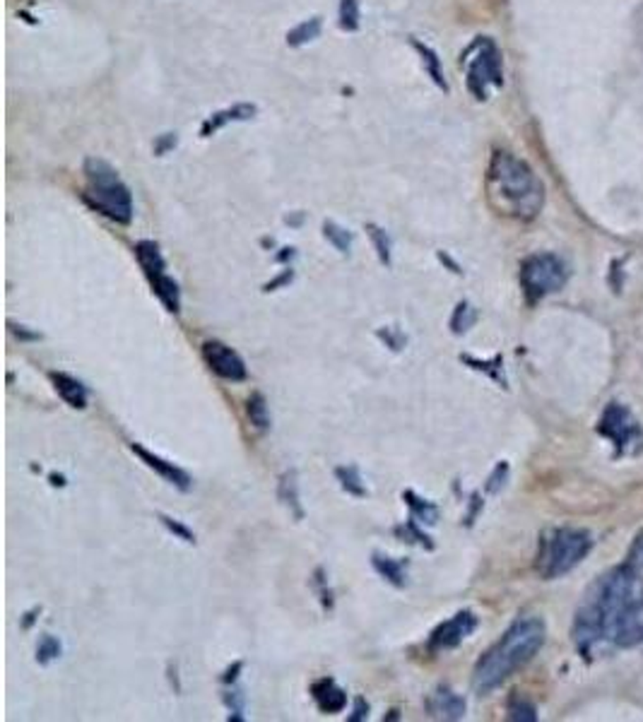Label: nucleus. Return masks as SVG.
Instances as JSON below:
<instances>
[{"mask_svg":"<svg viewBox=\"0 0 643 722\" xmlns=\"http://www.w3.org/2000/svg\"><path fill=\"white\" fill-rule=\"evenodd\" d=\"M157 518H159V523H162L164 528L169 530L171 535L176 537V539H181V542H186V544H196V535H193V530H188L183 523L169 518V515H164V513H157Z\"/></svg>","mask_w":643,"mask_h":722,"instance_id":"473e14b6","label":"nucleus"},{"mask_svg":"<svg viewBox=\"0 0 643 722\" xmlns=\"http://www.w3.org/2000/svg\"><path fill=\"white\" fill-rule=\"evenodd\" d=\"M313 585H316L318 590V597H321V604H323V609L326 612H330L333 609V590L328 588V578H326V571L323 568H316V573H313Z\"/></svg>","mask_w":643,"mask_h":722,"instance_id":"72a5a7b5","label":"nucleus"},{"mask_svg":"<svg viewBox=\"0 0 643 722\" xmlns=\"http://www.w3.org/2000/svg\"><path fill=\"white\" fill-rule=\"evenodd\" d=\"M340 27L347 32L359 29V0H340Z\"/></svg>","mask_w":643,"mask_h":722,"instance_id":"2f4dec72","label":"nucleus"},{"mask_svg":"<svg viewBox=\"0 0 643 722\" xmlns=\"http://www.w3.org/2000/svg\"><path fill=\"white\" fill-rule=\"evenodd\" d=\"M203 359L212 374L220 376L222 381L241 383L248 376L244 359L239 357L234 349L224 345L220 340H208L203 342Z\"/></svg>","mask_w":643,"mask_h":722,"instance_id":"9d476101","label":"nucleus"},{"mask_svg":"<svg viewBox=\"0 0 643 722\" xmlns=\"http://www.w3.org/2000/svg\"><path fill=\"white\" fill-rule=\"evenodd\" d=\"M246 414L248 419L258 431H268L270 429V412H268V402L263 398L261 393H253L251 398L246 400Z\"/></svg>","mask_w":643,"mask_h":722,"instance_id":"412c9836","label":"nucleus"},{"mask_svg":"<svg viewBox=\"0 0 643 722\" xmlns=\"http://www.w3.org/2000/svg\"><path fill=\"white\" fill-rule=\"evenodd\" d=\"M367 234L371 236V241H374L376 256L381 260V265L388 268V265H391V239H388V234H386L381 227H376V224H367Z\"/></svg>","mask_w":643,"mask_h":722,"instance_id":"bb28decb","label":"nucleus"},{"mask_svg":"<svg viewBox=\"0 0 643 722\" xmlns=\"http://www.w3.org/2000/svg\"><path fill=\"white\" fill-rule=\"evenodd\" d=\"M323 236L328 239V244L333 246L335 251L340 253H350L352 248V234L347 231L345 227H340V224H335V222H323Z\"/></svg>","mask_w":643,"mask_h":722,"instance_id":"393cba45","label":"nucleus"},{"mask_svg":"<svg viewBox=\"0 0 643 722\" xmlns=\"http://www.w3.org/2000/svg\"><path fill=\"white\" fill-rule=\"evenodd\" d=\"M598 434L612 441L617 455H636L639 450H643L641 424L636 422L634 414L619 402L607 405V410L600 417V424H598Z\"/></svg>","mask_w":643,"mask_h":722,"instance_id":"0eeeda50","label":"nucleus"},{"mask_svg":"<svg viewBox=\"0 0 643 722\" xmlns=\"http://www.w3.org/2000/svg\"><path fill=\"white\" fill-rule=\"evenodd\" d=\"M292 280H294V272H292V268H289V270H285V272H282L280 277H275L273 282L265 284V287H263V292H277L280 287H287V284L292 282Z\"/></svg>","mask_w":643,"mask_h":722,"instance_id":"e433bc0d","label":"nucleus"},{"mask_svg":"<svg viewBox=\"0 0 643 722\" xmlns=\"http://www.w3.org/2000/svg\"><path fill=\"white\" fill-rule=\"evenodd\" d=\"M545 638L547 629L542 619H516L509 626V631L477 660L473 672L475 691L492 694L499 689L513 672H518L523 665H528L530 660L538 655V650L545 645Z\"/></svg>","mask_w":643,"mask_h":722,"instance_id":"f03ea898","label":"nucleus"},{"mask_svg":"<svg viewBox=\"0 0 643 722\" xmlns=\"http://www.w3.org/2000/svg\"><path fill=\"white\" fill-rule=\"evenodd\" d=\"M256 114V106L251 104H237L232 106V109H224V111H217V114H212L208 121L203 123V138H210L215 130H220L222 126H227L229 121H246V118H251V116Z\"/></svg>","mask_w":643,"mask_h":722,"instance_id":"a211bd4d","label":"nucleus"},{"mask_svg":"<svg viewBox=\"0 0 643 722\" xmlns=\"http://www.w3.org/2000/svg\"><path fill=\"white\" fill-rule=\"evenodd\" d=\"M85 174H87V188L82 193L85 203L111 222L131 224L133 198L128 186L118 179V171L104 159L92 157L85 162Z\"/></svg>","mask_w":643,"mask_h":722,"instance_id":"20e7f679","label":"nucleus"},{"mask_svg":"<svg viewBox=\"0 0 643 722\" xmlns=\"http://www.w3.org/2000/svg\"><path fill=\"white\" fill-rule=\"evenodd\" d=\"M627 566L636 568V571H643V532L636 535L634 544H631V549H629Z\"/></svg>","mask_w":643,"mask_h":722,"instance_id":"c9c22d12","label":"nucleus"},{"mask_svg":"<svg viewBox=\"0 0 643 722\" xmlns=\"http://www.w3.org/2000/svg\"><path fill=\"white\" fill-rule=\"evenodd\" d=\"M477 624H480V621H477V617H475L470 609L458 612V614H453V617L446 619V621H441V624L434 629L432 636H429V641H427V653H429V655H441V653H448V650L458 648L465 638L473 636Z\"/></svg>","mask_w":643,"mask_h":722,"instance_id":"6e6552de","label":"nucleus"},{"mask_svg":"<svg viewBox=\"0 0 643 722\" xmlns=\"http://www.w3.org/2000/svg\"><path fill=\"white\" fill-rule=\"evenodd\" d=\"M10 325V333L15 335L17 340H22V342H37V340H41V335L39 333H29V330H27L25 325H15V323H8Z\"/></svg>","mask_w":643,"mask_h":722,"instance_id":"4c0bfd02","label":"nucleus"},{"mask_svg":"<svg viewBox=\"0 0 643 722\" xmlns=\"http://www.w3.org/2000/svg\"><path fill=\"white\" fill-rule=\"evenodd\" d=\"M241 669H244V662L239 660V662H234V665L229 667L227 672L222 674V682H224V684H237L239 672H241Z\"/></svg>","mask_w":643,"mask_h":722,"instance_id":"ea45409f","label":"nucleus"},{"mask_svg":"<svg viewBox=\"0 0 643 722\" xmlns=\"http://www.w3.org/2000/svg\"><path fill=\"white\" fill-rule=\"evenodd\" d=\"M501 58L492 41H482L480 53L468 70V87L477 99H487V85H501Z\"/></svg>","mask_w":643,"mask_h":722,"instance_id":"1a4fd4ad","label":"nucleus"},{"mask_svg":"<svg viewBox=\"0 0 643 722\" xmlns=\"http://www.w3.org/2000/svg\"><path fill=\"white\" fill-rule=\"evenodd\" d=\"M477 323V311L468 304V301H460L456 309H453V316H451V333L453 335H465L473 325Z\"/></svg>","mask_w":643,"mask_h":722,"instance_id":"4be33fe9","label":"nucleus"},{"mask_svg":"<svg viewBox=\"0 0 643 722\" xmlns=\"http://www.w3.org/2000/svg\"><path fill=\"white\" fill-rule=\"evenodd\" d=\"M277 496L280 501L285 503L287 508L292 511V515L297 520L304 518V508H302V496H299V475L297 470H287L282 477H280V484H277Z\"/></svg>","mask_w":643,"mask_h":722,"instance_id":"f3484780","label":"nucleus"},{"mask_svg":"<svg viewBox=\"0 0 643 722\" xmlns=\"http://www.w3.org/2000/svg\"><path fill=\"white\" fill-rule=\"evenodd\" d=\"M367 718H369V703L364 701V698H357V701H354V710H352V715L347 718V720L362 722V720H367Z\"/></svg>","mask_w":643,"mask_h":722,"instance_id":"58836bf2","label":"nucleus"},{"mask_svg":"<svg viewBox=\"0 0 643 722\" xmlns=\"http://www.w3.org/2000/svg\"><path fill=\"white\" fill-rule=\"evenodd\" d=\"M403 501L410 508V518H415L419 525H436L439 523V506L429 501V499H422L417 491L407 489V491H403Z\"/></svg>","mask_w":643,"mask_h":722,"instance_id":"dca6fc26","label":"nucleus"},{"mask_svg":"<svg viewBox=\"0 0 643 722\" xmlns=\"http://www.w3.org/2000/svg\"><path fill=\"white\" fill-rule=\"evenodd\" d=\"M487 193L501 215L535 220L545 203V188L528 164L511 152H494L487 171Z\"/></svg>","mask_w":643,"mask_h":722,"instance_id":"7ed1b4c3","label":"nucleus"},{"mask_svg":"<svg viewBox=\"0 0 643 722\" xmlns=\"http://www.w3.org/2000/svg\"><path fill=\"white\" fill-rule=\"evenodd\" d=\"M439 260H441V263H444V265H448V268H451V272H456V275H463V270H460V265H458L456 260L448 258L446 253H441V251H439Z\"/></svg>","mask_w":643,"mask_h":722,"instance_id":"79ce46f5","label":"nucleus"},{"mask_svg":"<svg viewBox=\"0 0 643 722\" xmlns=\"http://www.w3.org/2000/svg\"><path fill=\"white\" fill-rule=\"evenodd\" d=\"M131 450L138 455L140 460H142L150 470H155L157 475L162 479H167L169 484H174V487L181 489V491H188V489H191V482H193V479H191V475H188L186 470H181L179 465L164 460V458H159V455L152 453V450H147L142 443H135V441L131 443Z\"/></svg>","mask_w":643,"mask_h":722,"instance_id":"f8f14e48","label":"nucleus"},{"mask_svg":"<svg viewBox=\"0 0 643 722\" xmlns=\"http://www.w3.org/2000/svg\"><path fill=\"white\" fill-rule=\"evenodd\" d=\"M335 479L340 482L342 491H347L354 499H364L369 494L357 465H340V467H335Z\"/></svg>","mask_w":643,"mask_h":722,"instance_id":"6ab92c4d","label":"nucleus"},{"mask_svg":"<svg viewBox=\"0 0 643 722\" xmlns=\"http://www.w3.org/2000/svg\"><path fill=\"white\" fill-rule=\"evenodd\" d=\"M371 566H374L376 573H378L383 580H388L393 588H398L400 590V588H405L407 585V561L393 559L388 554L374 552V556H371Z\"/></svg>","mask_w":643,"mask_h":722,"instance_id":"2eb2a0df","label":"nucleus"},{"mask_svg":"<svg viewBox=\"0 0 643 722\" xmlns=\"http://www.w3.org/2000/svg\"><path fill=\"white\" fill-rule=\"evenodd\" d=\"M506 477H509V463H499L494 467V472L489 475L487 479V491L489 494H497L499 489L506 484Z\"/></svg>","mask_w":643,"mask_h":722,"instance_id":"f704fd0d","label":"nucleus"},{"mask_svg":"<svg viewBox=\"0 0 643 722\" xmlns=\"http://www.w3.org/2000/svg\"><path fill=\"white\" fill-rule=\"evenodd\" d=\"M49 378L66 405H70L73 410H85L87 407V400H90L87 385H82L77 378H73L70 374H63V371H51Z\"/></svg>","mask_w":643,"mask_h":722,"instance_id":"4468645a","label":"nucleus"},{"mask_svg":"<svg viewBox=\"0 0 643 722\" xmlns=\"http://www.w3.org/2000/svg\"><path fill=\"white\" fill-rule=\"evenodd\" d=\"M593 549V537L588 530L578 528H557L549 530L542 539H540L538 552V573L545 580L562 578L569 573L571 568H576L581 561L586 559L588 552Z\"/></svg>","mask_w":643,"mask_h":722,"instance_id":"39448f33","label":"nucleus"},{"mask_svg":"<svg viewBox=\"0 0 643 722\" xmlns=\"http://www.w3.org/2000/svg\"><path fill=\"white\" fill-rule=\"evenodd\" d=\"M395 535H398L403 542L417 544V547H422V549H427V552H434L432 537L424 532V525H419L415 518L405 520L403 525H398V528H395Z\"/></svg>","mask_w":643,"mask_h":722,"instance_id":"aec40b11","label":"nucleus"},{"mask_svg":"<svg viewBox=\"0 0 643 722\" xmlns=\"http://www.w3.org/2000/svg\"><path fill=\"white\" fill-rule=\"evenodd\" d=\"M311 696L316 701L318 710L326 715L342 713L347 706V694L338 686L333 677H323V679L311 684Z\"/></svg>","mask_w":643,"mask_h":722,"instance_id":"ddd939ff","label":"nucleus"},{"mask_svg":"<svg viewBox=\"0 0 643 722\" xmlns=\"http://www.w3.org/2000/svg\"><path fill=\"white\" fill-rule=\"evenodd\" d=\"M222 701H224V706H227V710L232 715H229V720H244V708H246V694L239 686H232L229 691H224L222 694Z\"/></svg>","mask_w":643,"mask_h":722,"instance_id":"7c9ffc66","label":"nucleus"},{"mask_svg":"<svg viewBox=\"0 0 643 722\" xmlns=\"http://www.w3.org/2000/svg\"><path fill=\"white\" fill-rule=\"evenodd\" d=\"M427 713L432 715L434 720H463L468 703L460 694L451 689V686H439L427 696Z\"/></svg>","mask_w":643,"mask_h":722,"instance_id":"9b49d317","label":"nucleus"},{"mask_svg":"<svg viewBox=\"0 0 643 722\" xmlns=\"http://www.w3.org/2000/svg\"><path fill=\"white\" fill-rule=\"evenodd\" d=\"M566 265L554 253H535L523 260L521 284L530 304H535L547 294H554L566 284Z\"/></svg>","mask_w":643,"mask_h":722,"instance_id":"423d86ee","label":"nucleus"},{"mask_svg":"<svg viewBox=\"0 0 643 722\" xmlns=\"http://www.w3.org/2000/svg\"><path fill=\"white\" fill-rule=\"evenodd\" d=\"M39 612H41V607H34L32 612H27L25 619H22V629H29V626H32L34 619H37V617H34V614H39Z\"/></svg>","mask_w":643,"mask_h":722,"instance_id":"37998d69","label":"nucleus"},{"mask_svg":"<svg viewBox=\"0 0 643 722\" xmlns=\"http://www.w3.org/2000/svg\"><path fill=\"white\" fill-rule=\"evenodd\" d=\"M509 720L535 722L538 720V710H535V706H533L530 701H525V698L513 696L511 701H509Z\"/></svg>","mask_w":643,"mask_h":722,"instance_id":"cd10ccee","label":"nucleus"},{"mask_svg":"<svg viewBox=\"0 0 643 722\" xmlns=\"http://www.w3.org/2000/svg\"><path fill=\"white\" fill-rule=\"evenodd\" d=\"M61 653H63V645H61V641H58L56 636H51V633H44L39 638V643H37V662H39L41 667L51 665L53 660L61 658Z\"/></svg>","mask_w":643,"mask_h":722,"instance_id":"b1692460","label":"nucleus"},{"mask_svg":"<svg viewBox=\"0 0 643 722\" xmlns=\"http://www.w3.org/2000/svg\"><path fill=\"white\" fill-rule=\"evenodd\" d=\"M480 508H482L480 496L473 494V508H470V513L465 515V525H473V523H475V515H477V511H480Z\"/></svg>","mask_w":643,"mask_h":722,"instance_id":"a19ab883","label":"nucleus"},{"mask_svg":"<svg viewBox=\"0 0 643 722\" xmlns=\"http://www.w3.org/2000/svg\"><path fill=\"white\" fill-rule=\"evenodd\" d=\"M412 46H415L417 51H419V56H422V63L424 68L429 70V75H432V80L439 85L441 90H448L446 87V80H444V73H441V61L439 56L434 53L429 46H424V44H419V41H412Z\"/></svg>","mask_w":643,"mask_h":722,"instance_id":"a878e982","label":"nucleus"},{"mask_svg":"<svg viewBox=\"0 0 643 722\" xmlns=\"http://www.w3.org/2000/svg\"><path fill=\"white\" fill-rule=\"evenodd\" d=\"M460 361L470 366V369H475V371H484V374L492 376L494 381L501 383V385H506L504 374H501V357H494L492 361H480V359H473V357H468V354H463Z\"/></svg>","mask_w":643,"mask_h":722,"instance_id":"c85d7f7f","label":"nucleus"},{"mask_svg":"<svg viewBox=\"0 0 643 722\" xmlns=\"http://www.w3.org/2000/svg\"><path fill=\"white\" fill-rule=\"evenodd\" d=\"M321 34V17H311L302 25H297L292 32L287 34V44L289 46H302L306 41H313Z\"/></svg>","mask_w":643,"mask_h":722,"instance_id":"5701e85b","label":"nucleus"},{"mask_svg":"<svg viewBox=\"0 0 643 722\" xmlns=\"http://www.w3.org/2000/svg\"><path fill=\"white\" fill-rule=\"evenodd\" d=\"M49 479L53 487H66V477H63V475H51Z\"/></svg>","mask_w":643,"mask_h":722,"instance_id":"c03bdc74","label":"nucleus"},{"mask_svg":"<svg viewBox=\"0 0 643 722\" xmlns=\"http://www.w3.org/2000/svg\"><path fill=\"white\" fill-rule=\"evenodd\" d=\"M574 643L588 658L643 643L641 571L624 564L588 588L574 619Z\"/></svg>","mask_w":643,"mask_h":722,"instance_id":"f257e3e1","label":"nucleus"},{"mask_svg":"<svg viewBox=\"0 0 643 722\" xmlns=\"http://www.w3.org/2000/svg\"><path fill=\"white\" fill-rule=\"evenodd\" d=\"M294 258V248H285V253L277 256V263H287V260Z\"/></svg>","mask_w":643,"mask_h":722,"instance_id":"a18cd8bd","label":"nucleus"},{"mask_svg":"<svg viewBox=\"0 0 643 722\" xmlns=\"http://www.w3.org/2000/svg\"><path fill=\"white\" fill-rule=\"evenodd\" d=\"M376 337L391 349V352H403L407 345V335L400 330L398 325H383L376 330Z\"/></svg>","mask_w":643,"mask_h":722,"instance_id":"c756f323","label":"nucleus"}]
</instances>
